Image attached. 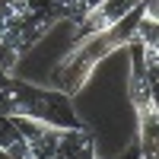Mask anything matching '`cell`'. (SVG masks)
<instances>
[{
    "instance_id": "1",
    "label": "cell",
    "mask_w": 159,
    "mask_h": 159,
    "mask_svg": "<svg viewBox=\"0 0 159 159\" xmlns=\"http://www.w3.org/2000/svg\"><path fill=\"white\" fill-rule=\"evenodd\" d=\"M137 19H140V7L130 10L121 22H115L111 29H105V32L73 38L70 48H67V54H64L54 64V70H51L54 89L67 92V96L73 99L76 92L89 83L92 70H96L108 54H115V51H121V48H134L137 45Z\"/></svg>"
},
{
    "instance_id": "2",
    "label": "cell",
    "mask_w": 159,
    "mask_h": 159,
    "mask_svg": "<svg viewBox=\"0 0 159 159\" xmlns=\"http://www.w3.org/2000/svg\"><path fill=\"white\" fill-rule=\"evenodd\" d=\"M0 92H3L0 111L10 118H25V121L57 127V130H70V127L83 124L73 108V99L61 89H42V86L25 83V80L3 76L0 80Z\"/></svg>"
},
{
    "instance_id": "3",
    "label": "cell",
    "mask_w": 159,
    "mask_h": 159,
    "mask_svg": "<svg viewBox=\"0 0 159 159\" xmlns=\"http://www.w3.org/2000/svg\"><path fill=\"white\" fill-rule=\"evenodd\" d=\"M127 99L137 115V137L143 159H156V134H159V105H156V83L143 73L140 51H130V73H127Z\"/></svg>"
},
{
    "instance_id": "4",
    "label": "cell",
    "mask_w": 159,
    "mask_h": 159,
    "mask_svg": "<svg viewBox=\"0 0 159 159\" xmlns=\"http://www.w3.org/2000/svg\"><path fill=\"white\" fill-rule=\"evenodd\" d=\"M140 3H143V0H99L96 7H89L83 16L73 22L76 38H83V35H96V32L111 29L115 22H121L127 13H130V10H137Z\"/></svg>"
},
{
    "instance_id": "5",
    "label": "cell",
    "mask_w": 159,
    "mask_h": 159,
    "mask_svg": "<svg viewBox=\"0 0 159 159\" xmlns=\"http://www.w3.org/2000/svg\"><path fill=\"white\" fill-rule=\"evenodd\" d=\"M0 153L7 159H32V150H29V143L22 137L16 118H10L3 111H0Z\"/></svg>"
},
{
    "instance_id": "6",
    "label": "cell",
    "mask_w": 159,
    "mask_h": 159,
    "mask_svg": "<svg viewBox=\"0 0 159 159\" xmlns=\"http://www.w3.org/2000/svg\"><path fill=\"white\" fill-rule=\"evenodd\" d=\"M96 159H99V156H96Z\"/></svg>"
}]
</instances>
